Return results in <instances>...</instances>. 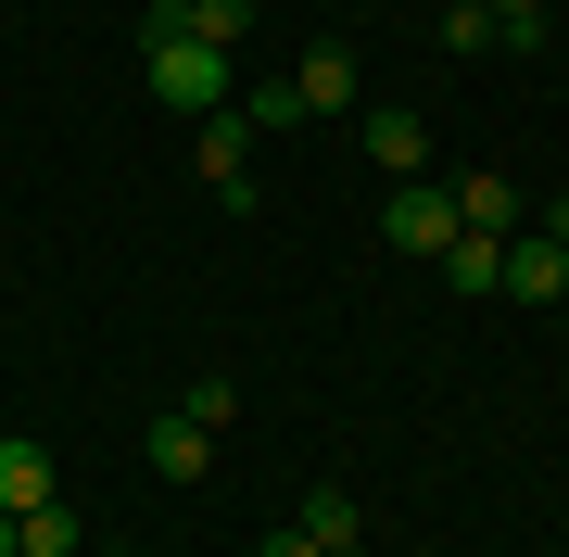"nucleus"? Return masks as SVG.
I'll use <instances>...</instances> for the list:
<instances>
[{"mask_svg": "<svg viewBox=\"0 0 569 557\" xmlns=\"http://www.w3.org/2000/svg\"><path fill=\"white\" fill-rule=\"evenodd\" d=\"M443 51H456V63L493 51V13H481V0H443Z\"/></svg>", "mask_w": 569, "mask_h": 557, "instance_id": "2eb2a0df", "label": "nucleus"}, {"mask_svg": "<svg viewBox=\"0 0 569 557\" xmlns=\"http://www.w3.org/2000/svg\"><path fill=\"white\" fill-rule=\"evenodd\" d=\"M355 140H367L380 178H430V127H418L406 102H355Z\"/></svg>", "mask_w": 569, "mask_h": 557, "instance_id": "39448f33", "label": "nucleus"}, {"mask_svg": "<svg viewBox=\"0 0 569 557\" xmlns=\"http://www.w3.org/2000/svg\"><path fill=\"white\" fill-rule=\"evenodd\" d=\"M140 89H152L164 115H190V127L241 102V77H228V51H203V39H140Z\"/></svg>", "mask_w": 569, "mask_h": 557, "instance_id": "f257e3e1", "label": "nucleus"}, {"mask_svg": "<svg viewBox=\"0 0 569 557\" xmlns=\"http://www.w3.org/2000/svg\"><path fill=\"white\" fill-rule=\"evenodd\" d=\"M140 456H152V481H203V469H216V431H203V418H190V406H164Z\"/></svg>", "mask_w": 569, "mask_h": 557, "instance_id": "1a4fd4ad", "label": "nucleus"}, {"mask_svg": "<svg viewBox=\"0 0 569 557\" xmlns=\"http://www.w3.org/2000/svg\"><path fill=\"white\" fill-rule=\"evenodd\" d=\"M89 557H140V545H89Z\"/></svg>", "mask_w": 569, "mask_h": 557, "instance_id": "aec40b11", "label": "nucleus"}, {"mask_svg": "<svg viewBox=\"0 0 569 557\" xmlns=\"http://www.w3.org/2000/svg\"><path fill=\"white\" fill-rule=\"evenodd\" d=\"M190 166H203V190H216L228 216H253V127H241V102L190 127Z\"/></svg>", "mask_w": 569, "mask_h": 557, "instance_id": "7ed1b4c3", "label": "nucleus"}, {"mask_svg": "<svg viewBox=\"0 0 569 557\" xmlns=\"http://www.w3.org/2000/svg\"><path fill=\"white\" fill-rule=\"evenodd\" d=\"M456 228H481V241H519V178H456Z\"/></svg>", "mask_w": 569, "mask_h": 557, "instance_id": "9b49d317", "label": "nucleus"}, {"mask_svg": "<svg viewBox=\"0 0 569 557\" xmlns=\"http://www.w3.org/2000/svg\"><path fill=\"white\" fill-rule=\"evenodd\" d=\"M430 279H443V291H493V279H507V241H481V228H456V241H443V267H430Z\"/></svg>", "mask_w": 569, "mask_h": 557, "instance_id": "f8f14e48", "label": "nucleus"}, {"mask_svg": "<svg viewBox=\"0 0 569 557\" xmlns=\"http://www.w3.org/2000/svg\"><path fill=\"white\" fill-rule=\"evenodd\" d=\"M13 557H89L77 507H63V495H51V507H26V519H13Z\"/></svg>", "mask_w": 569, "mask_h": 557, "instance_id": "ddd939ff", "label": "nucleus"}, {"mask_svg": "<svg viewBox=\"0 0 569 557\" xmlns=\"http://www.w3.org/2000/svg\"><path fill=\"white\" fill-rule=\"evenodd\" d=\"M380 241L406 253V267H443V241H456V190H430V178H392V203H380Z\"/></svg>", "mask_w": 569, "mask_h": 557, "instance_id": "f03ea898", "label": "nucleus"}, {"mask_svg": "<svg viewBox=\"0 0 569 557\" xmlns=\"http://www.w3.org/2000/svg\"><path fill=\"white\" fill-rule=\"evenodd\" d=\"M493 291H507V305H557V291H569V253L531 228V241H507V279H493Z\"/></svg>", "mask_w": 569, "mask_h": 557, "instance_id": "9d476101", "label": "nucleus"}, {"mask_svg": "<svg viewBox=\"0 0 569 557\" xmlns=\"http://www.w3.org/2000/svg\"><path fill=\"white\" fill-rule=\"evenodd\" d=\"M0 557H13V507H0Z\"/></svg>", "mask_w": 569, "mask_h": 557, "instance_id": "6ab92c4d", "label": "nucleus"}, {"mask_svg": "<svg viewBox=\"0 0 569 557\" xmlns=\"http://www.w3.org/2000/svg\"><path fill=\"white\" fill-rule=\"evenodd\" d=\"M178 406H190V418H203V431H228V418H241V380H190V392H178Z\"/></svg>", "mask_w": 569, "mask_h": 557, "instance_id": "dca6fc26", "label": "nucleus"}, {"mask_svg": "<svg viewBox=\"0 0 569 557\" xmlns=\"http://www.w3.org/2000/svg\"><path fill=\"white\" fill-rule=\"evenodd\" d=\"M291 102H305V115H355V102H367V77H355V51H342V39H317L305 63H291Z\"/></svg>", "mask_w": 569, "mask_h": 557, "instance_id": "423d86ee", "label": "nucleus"}, {"mask_svg": "<svg viewBox=\"0 0 569 557\" xmlns=\"http://www.w3.org/2000/svg\"><path fill=\"white\" fill-rule=\"evenodd\" d=\"M317 557H367V507L342 495V481H305V519H291Z\"/></svg>", "mask_w": 569, "mask_h": 557, "instance_id": "0eeeda50", "label": "nucleus"}, {"mask_svg": "<svg viewBox=\"0 0 569 557\" xmlns=\"http://www.w3.org/2000/svg\"><path fill=\"white\" fill-rule=\"evenodd\" d=\"M140 39H203V51H241L253 39V0H152Z\"/></svg>", "mask_w": 569, "mask_h": 557, "instance_id": "20e7f679", "label": "nucleus"}, {"mask_svg": "<svg viewBox=\"0 0 569 557\" xmlns=\"http://www.w3.org/2000/svg\"><path fill=\"white\" fill-rule=\"evenodd\" d=\"M545 241H557V253H569V190H557V203H545Z\"/></svg>", "mask_w": 569, "mask_h": 557, "instance_id": "a211bd4d", "label": "nucleus"}, {"mask_svg": "<svg viewBox=\"0 0 569 557\" xmlns=\"http://www.w3.org/2000/svg\"><path fill=\"white\" fill-rule=\"evenodd\" d=\"M253 557H317V545H305V533H266V545H253Z\"/></svg>", "mask_w": 569, "mask_h": 557, "instance_id": "f3484780", "label": "nucleus"}, {"mask_svg": "<svg viewBox=\"0 0 569 557\" xmlns=\"http://www.w3.org/2000/svg\"><path fill=\"white\" fill-rule=\"evenodd\" d=\"M51 495H63V469H51V444H39V431H0V507L26 519V507H51Z\"/></svg>", "mask_w": 569, "mask_h": 557, "instance_id": "6e6552de", "label": "nucleus"}, {"mask_svg": "<svg viewBox=\"0 0 569 557\" xmlns=\"http://www.w3.org/2000/svg\"><path fill=\"white\" fill-rule=\"evenodd\" d=\"M493 13V51H545V0H481Z\"/></svg>", "mask_w": 569, "mask_h": 557, "instance_id": "4468645a", "label": "nucleus"}]
</instances>
